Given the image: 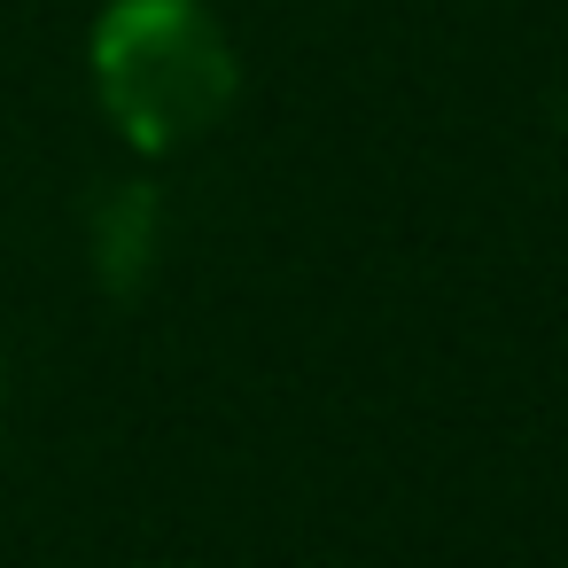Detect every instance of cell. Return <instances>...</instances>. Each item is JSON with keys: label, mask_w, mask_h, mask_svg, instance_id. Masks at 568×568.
<instances>
[{"label": "cell", "mask_w": 568, "mask_h": 568, "mask_svg": "<svg viewBox=\"0 0 568 568\" xmlns=\"http://www.w3.org/2000/svg\"><path fill=\"white\" fill-rule=\"evenodd\" d=\"M87 87L133 156H180L234 118L242 55L211 0H102Z\"/></svg>", "instance_id": "1"}]
</instances>
